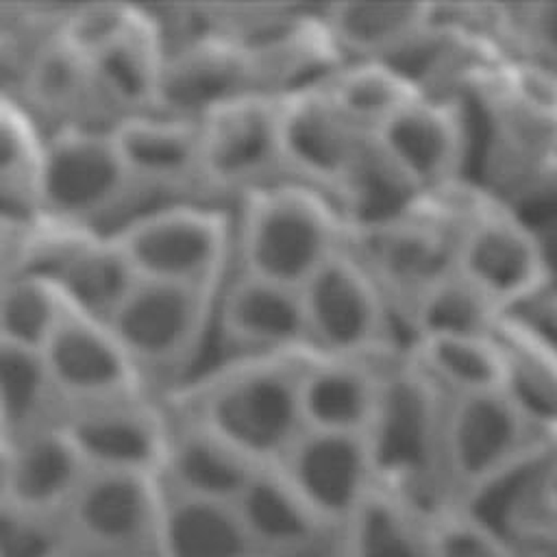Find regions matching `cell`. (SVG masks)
Returning <instances> with one entry per match:
<instances>
[{
	"label": "cell",
	"instance_id": "cell-1",
	"mask_svg": "<svg viewBox=\"0 0 557 557\" xmlns=\"http://www.w3.org/2000/svg\"><path fill=\"white\" fill-rule=\"evenodd\" d=\"M305 357L226 359L161 403L196 418L259 466H274L307 429L300 403Z\"/></svg>",
	"mask_w": 557,
	"mask_h": 557
},
{
	"label": "cell",
	"instance_id": "cell-2",
	"mask_svg": "<svg viewBox=\"0 0 557 557\" xmlns=\"http://www.w3.org/2000/svg\"><path fill=\"white\" fill-rule=\"evenodd\" d=\"M233 270L300 289L348 246L350 220L326 194L281 178L233 205Z\"/></svg>",
	"mask_w": 557,
	"mask_h": 557
},
{
	"label": "cell",
	"instance_id": "cell-3",
	"mask_svg": "<svg viewBox=\"0 0 557 557\" xmlns=\"http://www.w3.org/2000/svg\"><path fill=\"white\" fill-rule=\"evenodd\" d=\"M157 202L131 174L111 128H61L44 139L33 218L111 235Z\"/></svg>",
	"mask_w": 557,
	"mask_h": 557
},
{
	"label": "cell",
	"instance_id": "cell-4",
	"mask_svg": "<svg viewBox=\"0 0 557 557\" xmlns=\"http://www.w3.org/2000/svg\"><path fill=\"white\" fill-rule=\"evenodd\" d=\"M215 294L187 285L137 281L107 318V326L150 396L165 400L191 381L213 329Z\"/></svg>",
	"mask_w": 557,
	"mask_h": 557
},
{
	"label": "cell",
	"instance_id": "cell-5",
	"mask_svg": "<svg viewBox=\"0 0 557 557\" xmlns=\"http://www.w3.org/2000/svg\"><path fill=\"white\" fill-rule=\"evenodd\" d=\"M544 426L513 387L446 398L440 435V487L463 505L533 457L550 450Z\"/></svg>",
	"mask_w": 557,
	"mask_h": 557
},
{
	"label": "cell",
	"instance_id": "cell-6",
	"mask_svg": "<svg viewBox=\"0 0 557 557\" xmlns=\"http://www.w3.org/2000/svg\"><path fill=\"white\" fill-rule=\"evenodd\" d=\"M446 396L398 350L385 363L383 389L368 442L379 481L424 513L444 505L440 435Z\"/></svg>",
	"mask_w": 557,
	"mask_h": 557
},
{
	"label": "cell",
	"instance_id": "cell-7",
	"mask_svg": "<svg viewBox=\"0 0 557 557\" xmlns=\"http://www.w3.org/2000/svg\"><path fill=\"white\" fill-rule=\"evenodd\" d=\"M111 237L139 281L218 292L233 270V213L213 202L154 205Z\"/></svg>",
	"mask_w": 557,
	"mask_h": 557
},
{
	"label": "cell",
	"instance_id": "cell-8",
	"mask_svg": "<svg viewBox=\"0 0 557 557\" xmlns=\"http://www.w3.org/2000/svg\"><path fill=\"white\" fill-rule=\"evenodd\" d=\"M285 176L333 198L350 226L379 176L370 135L350 124L315 87L278 100Z\"/></svg>",
	"mask_w": 557,
	"mask_h": 557
},
{
	"label": "cell",
	"instance_id": "cell-9",
	"mask_svg": "<svg viewBox=\"0 0 557 557\" xmlns=\"http://www.w3.org/2000/svg\"><path fill=\"white\" fill-rule=\"evenodd\" d=\"M161 505L157 476L89 470L67 507L39 531L87 557H157Z\"/></svg>",
	"mask_w": 557,
	"mask_h": 557
},
{
	"label": "cell",
	"instance_id": "cell-10",
	"mask_svg": "<svg viewBox=\"0 0 557 557\" xmlns=\"http://www.w3.org/2000/svg\"><path fill=\"white\" fill-rule=\"evenodd\" d=\"M311 352L387 359L398 352L396 309L350 246L300 287Z\"/></svg>",
	"mask_w": 557,
	"mask_h": 557
},
{
	"label": "cell",
	"instance_id": "cell-11",
	"mask_svg": "<svg viewBox=\"0 0 557 557\" xmlns=\"http://www.w3.org/2000/svg\"><path fill=\"white\" fill-rule=\"evenodd\" d=\"M470 144L459 96L426 89L370 135L381 181L407 191H431L461 178Z\"/></svg>",
	"mask_w": 557,
	"mask_h": 557
},
{
	"label": "cell",
	"instance_id": "cell-12",
	"mask_svg": "<svg viewBox=\"0 0 557 557\" xmlns=\"http://www.w3.org/2000/svg\"><path fill=\"white\" fill-rule=\"evenodd\" d=\"M200 126V200L224 207L285 176L278 100L239 98Z\"/></svg>",
	"mask_w": 557,
	"mask_h": 557
},
{
	"label": "cell",
	"instance_id": "cell-13",
	"mask_svg": "<svg viewBox=\"0 0 557 557\" xmlns=\"http://www.w3.org/2000/svg\"><path fill=\"white\" fill-rule=\"evenodd\" d=\"M455 272L505 313L542 296L553 274L540 235L494 196L455 235Z\"/></svg>",
	"mask_w": 557,
	"mask_h": 557
},
{
	"label": "cell",
	"instance_id": "cell-14",
	"mask_svg": "<svg viewBox=\"0 0 557 557\" xmlns=\"http://www.w3.org/2000/svg\"><path fill=\"white\" fill-rule=\"evenodd\" d=\"M348 246L383 287L398 318L455 270V237L405 207L352 224Z\"/></svg>",
	"mask_w": 557,
	"mask_h": 557
},
{
	"label": "cell",
	"instance_id": "cell-15",
	"mask_svg": "<svg viewBox=\"0 0 557 557\" xmlns=\"http://www.w3.org/2000/svg\"><path fill=\"white\" fill-rule=\"evenodd\" d=\"M24 270L46 276L72 309L102 322L139 281L111 235L37 220Z\"/></svg>",
	"mask_w": 557,
	"mask_h": 557
},
{
	"label": "cell",
	"instance_id": "cell-16",
	"mask_svg": "<svg viewBox=\"0 0 557 557\" xmlns=\"http://www.w3.org/2000/svg\"><path fill=\"white\" fill-rule=\"evenodd\" d=\"M59 424L89 470L157 476L170 429L163 403L150 394L65 407Z\"/></svg>",
	"mask_w": 557,
	"mask_h": 557
},
{
	"label": "cell",
	"instance_id": "cell-17",
	"mask_svg": "<svg viewBox=\"0 0 557 557\" xmlns=\"http://www.w3.org/2000/svg\"><path fill=\"white\" fill-rule=\"evenodd\" d=\"M89 468L57 422L7 440L0 520L44 529L72 500Z\"/></svg>",
	"mask_w": 557,
	"mask_h": 557
},
{
	"label": "cell",
	"instance_id": "cell-18",
	"mask_svg": "<svg viewBox=\"0 0 557 557\" xmlns=\"http://www.w3.org/2000/svg\"><path fill=\"white\" fill-rule=\"evenodd\" d=\"M213 333L228 359L309 355L300 289L231 270L215 294Z\"/></svg>",
	"mask_w": 557,
	"mask_h": 557
},
{
	"label": "cell",
	"instance_id": "cell-19",
	"mask_svg": "<svg viewBox=\"0 0 557 557\" xmlns=\"http://www.w3.org/2000/svg\"><path fill=\"white\" fill-rule=\"evenodd\" d=\"M274 468L333 531L379 483L368 437L352 433L305 429Z\"/></svg>",
	"mask_w": 557,
	"mask_h": 557
},
{
	"label": "cell",
	"instance_id": "cell-20",
	"mask_svg": "<svg viewBox=\"0 0 557 557\" xmlns=\"http://www.w3.org/2000/svg\"><path fill=\"white\" fill-rule=\"evenodd\" d=\"M61 409L148 394L107 322L67 305L41 346Z\"/></svg>",
	"mask_w": 557,
	"mask_h": 557
},
{
	"label": "cell",
	"instance_id": "cell-21",
	"mask_svg": "<svg viewBox=\"0 0 557 557\" xmlns=\"http://www.w3.org/2000/svg\"><path fill=\"white\" fill-rule=\"evenodd\" d=\"M246 96H259L246 52L226 39L207 35L163 59L152 111L202 122Z\"/></svg>",
	"mask_w": 557,
	"mask_h": 557
},
{
	"label": "cell",
	"instance_id": "cell-22",
	"mask_svg": "<svg viewBox=\"0 0 557 557\" xmlns=\"http://www.w3.org/2000/svg\"><path fill=\"white\" fill-rule=\"evenodd\" d=\"M115 144L135 181L157 200H200V126L161 113L120 120Z\"/></svg>",
	"mask_w": 557,
	"mask_h": 557
},
{
	"label": "cell",
	"instance_id": "cell-23",
	"mask_svg": "<svg viewBox=\"0 0 557 557\" xmlns=\"http://www.w3.org/2000/svg\"><path fill=\"white\" fill-rule=\"evenodd\" d=\"M168 416L159 485L176 494L235 503L261 466L196 418L174 409H168Z\"/></svg>",
	"mask_w": 557,
	"mask_h": 557
},
{
	"label": "cell",
	"instance_id": "cell-24",
	"mask_svg": "<svg viewBox=\"0 0 557 557\" xmlns=\"http://www.w3.org/2000/svg\"><path fill=\"white\" fill-rule=\"evenodd\" d=\"M20 104L44 135L76 126H115L89 61L59 35V28L39 46Z\"/></svg>",
	"mask_w": 557,
	"mask_h": 557
},
{
	"label": "cell",
	"instance_id": "cell-25",
	"mask_svg": "<svg viewBox=\"0 0 557 557\" xmlns=\"http://www.w3.org/2000/svg\"><path fill=\"white\" fill-rule=\"evenodd\" d=\"M431 2H329L322 26L342 61H400L422 48L437 28Z\"/></svg>",
	"mask_w": 557,
	"mask_h": 557
},
{
	"label": "cell",
	"instance_id": "cell-26",
	"mask_svg": "<svg viewBox=\"0 0 557 557\" xmlns=\"http://www.w3.org/2000/svg\"><path fill=\"white\" fill-rule=\"evenodd\" d=\"M387 361L389 357L359 359L309 352L300 372L305 426L368 435L379 409Z\"/></svg>",
	"mask_w": 557,
	"mask_h": 557
},
{
	"label": "cell",
	"instance_id": "cell-27",
	"mask_svg": "<svg viewBox=\"0 0 557 557\" xmlns=\"http://www.w3.org/2000/svg\"><path fill=\"white\" fill-rule=\"evenodd\" d=\"M235 507L263 557H311L337 542L274 466H261Z\"/></svg>",
	"mask_w": 557,
	"mask_h": 557
},
{
	"label": "cell",
	"instance_id": "cell-28",
	"mask_svg": "<svg viewBox=\"0 0 557 557\" xmlns=\"http://www.w3.org/2000/svg\"><path fill=\"white\" fill-rule=\"evenodd\" d=\"M405 357L446 396L513 387L516 357L503 335L411 337Z\"/></svg>",
	"mask_w": 557,
	"mask_h": 557
},
{
	"label": "cell",
	"instance_id": "cell-29",
	"mask_svg": "<svg viewBox=\"0 0 557 557\" xmlns=\"http://www.w3.org/2000/svg\"><path fill=\"white\" fill-rule=\"evenodd\" d=\"M87 61L98 94L115 124L154 109L163 50L141 7H137L133 22Z\"/></svg>",
	"mask_w": 557,
	"mask_h": 557
},
{
	"label": "cell",
	"instance_id": "cell-30",
	"mask_svg": "<svg viewBox=\"0 0 557 557\" xmlns=\"http://www.w3.org/2000/svg\"><path fill=\"white\" fill-rule=\"evenodd\" d=\"M161 492L157 557H263L235 503Z\"/></svg>",
	"mask_w": 557,
	"mask_h": 557
},
{
	"label": "cell",
	"instance_id": "cell-31",
	"mask_svg": "<svg viewBox=\"0 0 557 557\" xmlns=\"http://www.w3.org/2000/svg\"><path fill=\"white\" fill-rule=\"evenodd\" d=\"M335 557H433L426 513L379 481L339 527Z\"/></svg>",
	"mask_w": 557,
	"mask_h": 557
},
{
	"label": "cell",
	"instance_id": "cell-32",
	"mask_svg": "<svg viewBox=\"0 0 557 557\" xmlns=\"http://www.w3.org/2000/svg\"><path fill=\"white\" fill-rule=\"evenodd\" d=\"M315 89L368 135L426 91L420 78L396 61H342Z\"/></svg>",
	"mask_w": 557,
	"mask_h": 557
},
{
	"label": "cell",
	"instance_id": "cell-33",
	"mask_svg": "<svg viewBox=\"0 0 557 557\" xmlns=\"http://www.w3.org/2000/svg\"><path fill=\"white\" fill-rule=\"evenodd\" d=\"M411 337L500 335L507 313L455 270L420 294L403 313Z\"/></svg>",
	"mask_w": 557,
	"mask_h": 557
},
{
	"label": "cell",
	"instance_id": "cell-34",
	"mask_svg": "<svg viewBox=\"0 0 557 557\" xmlns=\"http://www.w3.org/2000/svg\"><path fill=\"white\" fill-rule=\"evenodd\" d=\"M61 403L41 350L0 342V420L4 440L57 422Z\"/></svg>",
	"mask_w": 557,
	"mask_h": 557
},
{
	"label": "cell",
	"instance_id": "cell-35",
	"mask_svg": "<svg viewBox=\"0 0 557 557\" xmlns=\"http://www.w3.org/2000/svg\"><path fill=\"white\" fill-rule=\"evenodd\" d=\"M44 139L22 104L0 100V211L33 218Z\"/></svg>",
	"mask_w": 557,
	"mask_h": 557
},
{
	"label": "cell",
	"instance_id": "cell-36",
	"mask_svg": "<svg viewBox=\"0 0 557 557\" xmlns=\"http://www.w3.org/2000/svg\"><path fill=\"white\" fill-rule=\"evenodd\" d=\"M65 309L52 281L22 268L0 283V342L41 350Z\"/></svg>",
	"mask_w": 557,
	"mask_h": 557
},
{
	"label": "cell",
	"instance_id": "cell-37",
	"mask_svg": "<svg viewBox=\"0 0 557 557\" xmlns=\"http://www.w3.org/2000/svg\"><path fill=\"white\" fill-rule=\"evenodd\" d=\"M426 529L433 557H518L509 537L455 503L429 511Z\"/></svg>",
	"mask_w": 557,
	"mask_h": 557
},
{
	"label": "cell",
	"instance_id": "cell-38",
	"mask_svg": "<svg viewBox=\"0 0 557 557\" xmlns=\"http://www.w3.org/2000/svg\"><path fill=\"white\" fill-rule=\"evenodd\" d=\"M135 4L98 2V4H65L59 35L85 59L96 57L107 48L135 17Z\"/></svg>",
	"mask_w": 557,
	"mask_h": 557
},
{
	"label": "cell",
	"instance_id": "cell-39",
	"mask_svg": "<svg viewBox=\"0 0 557 557\" xmlns=\"http://www.w3.org/2000/svg\"><path fill=\"white\" fill-rule=\"evenodd\" d=\"M507 33L520 57L557 72V2L507 7Z\"/></svg>",
	"mask_w": 557,
	"mask_h": 557
},
{
	"label": "cell",
	"instance_id": "cell-40",
	"mask_svg": "<svg viewBox=\"0 0 557 557\" xmlns=\"http://www.w3.org/2000/svg\"><path fill=\"white\" fill-rule=\"evenodd\" d=\"M57 28L0 30V100L20 104L35 54Z\"/></svg>",
	"mask_w": 557,
	"mask_h": 557
},
{
	"label": "cell",
	"instance_id": "cell-41",
	"mask_svg": "<svg viewBox=\"0 0 557 557\" xmlns=\"http://www.w3.org/2000/svg\"><path fill=\"white\" fill-rule=\"evenodd\" d=\"M33 233L35 218L0 211V283L24 268Z\"/></svg>",
	"mask_w": 557,
	"mask_h": 557
},
{
	"label": "cell",
	"instance_id": "cell-42",
	"mask_svg": "<svg viewBox=\"0 0 557 557\" xmlns=\"http://www.w3.org/2000/svg\"><path fill=\"white\" fill-rule=\"evenodd\" d=\"M37 557H87V555H81V553H76L72 548H65V546H59V544L50 542V546L44 548Z\"/></svg>",
	"mask_w": 557,
	"mask_h": 557
},
{
	"label": "cell",
	"instance_id": "cell-43",
	"mask_svg": "<svg viewBox=\"0 0 557 557\" xmlns=\"http://www.w3.org/2000/svg\"><path fill=\"white\" fill-rule=\"evenodd\" d=\"M524 557H557V542L537 544V546L531 548Z\"/></svg>",
	"mask_w": 557,
	"mask_h": 557
},
{
	"label": "cell",
	"instance_id": "cell-44",
	"mask_svg": "<svg viewBox=\"0 0 557 557\" xmlns=\"http://www.w3.org/2000/svg\"><path fill=\"white\" fill-rule=\"evenodd\" d=\"M542 161H544L546 165H550V168L557 172V137L550 141V146H548V150L544 152Z\"/></svg>",
	"mask_w": 557,
	"mask_h": 557
},
{
	"label": "cell",
	"instance_id": "cell-45",
	"mask_svg": "<svg viewBox=\"0 0 557 557\" xmlns=\"http://www.w3.org/2000/svg\"><path fill=\"white\" fill-rule=\"evenodd\" d=\"M548 309H550V322H553V326H555V331H557V292L553 294Z\"/></svg>",
	"mask_w": 557,
	"mask_h": 557
},
{
	"label": "cell",
	"instance_id": "cell-46",
	"mask_svg": "<svg viewBox=\"0 0 557 557\" xmlns=\"http://www.w3.org/2000/svg\"><path fill=\"white\" fill-rule=\"evenodd\" d=\"M0 437L4 440V433H2V420H0ZM4 442H7V440H4Z\"/></svg>",
	"mask_w": 557,
	"mask_h": 557
},
{
	"label": "cell",
	"instance_id": "cell-47",
	"mask_svg": "<svg viewBox=\"0 0 557 557\" xmlns=\"http://www.w3.org/2000/svg\"><path fill=\"white\" fill-rule=\"evenodd\" d=\"M0 557H2V550H0Z\"/></svg>",
	"mask_w": 557,
	"mask_h": 557
}]
</instances>
